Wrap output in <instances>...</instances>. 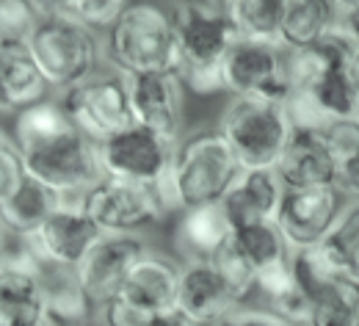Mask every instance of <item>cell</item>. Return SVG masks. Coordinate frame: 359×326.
Masks as SVG:
<instances>
[{
  "mask_svg": "<svg viewBox=\"0 0 359 326\" xmlns=\"http://www.w3.org/2000/svg\"><path fill=\"white\" fill-rule=\"evenodd\" d=\"M172 20L177 36V72L182 86L202 97L224 92L219 64L229 45L238 39L226 11L213 0H177Z\"/></svg>",
  "mask_w": 359,
  "mask_h": 326,
  "instance_id": "obj_1",
  "label": "cell"
},
{
  "mask_svg": "<svg viewBox=\"0 0 359 326\" xmlns=\"http://www.w3.org/2000/svg\"><path fill=\"white\" fill-rule=\"evenodd\" d=\"M105 55L119 75L177 69L180 53L172 11L158 3H128L119 20L105 31Z\"/></svg>",
  "mask_w": 359,
  "mask_h": 326,
  "instance_id": "obj_2",
  "label": "cell"
},
{
  "mask_svg": "<svg viewBox=\"0 0 359 326\" xmlns=\"http://www.w3.org/2000/svg\"><path fill=\"white\" fill-rule=\"evenodd\" d=\"M241 175V163L219 128L191 133L175 144L169 163V183L175 188L180 210L216 205Z\"/></svg>",
  "mask_w": 359,
  "mask_h": 326,
  "instance_id": "obj_3",
  "label": "cell"
},
{
  "mask_svg": "<svg viewBox=\"0 0 359 326\" xmlns=\"http://www.w3.org/2000/svg\"><path fill=\"white\" fill-rule=\"evenodd\" d=\"M25 45L47 86L58 92H67L69 86L86 81L100 61L97 34L69 14L39 17Z\"/></svg>",
  "mask_w": 359,
  "mask_h": 326,
  "instance_id": "obj_4",
  "label": "cell"
},
{
  "mask_svg": "<svg viewBox=\"0 0 359 326\" xmlns=\"http://www.w3.org/2000/svg\"><path fill=\"white\" fill-rule=\"evenodd\" d=\"M219 130L232 147L241 169H271L290 136V119L282 102L263 97H232Z\"/></svg>",
  "mask_w": 359,
  "mask_h": 326,
  "instance_id": "obj_5",
  "label": "cell"
},
{
  "mask_svg": "<svg viewBox=\"0 0 359 326\" xmlns=\"http://www.w3.org/2000/svg\"><path fill=\"white\" fill-rule=\"evenodd\" d=\"M81 208L100 233H138L172 216L158 183H133L105 175L81 193Z\"/></svg>",
  "mask_w": 359,
  "mask_h": 326,
  "instance_id": "obj_6",
  "label": "cell"
},
{
  "mask_svg": "<svg viewBox=\"0 0 359 326\" xmlns=\"http://www.w3.org/2000/svg\"><path fill=\"white\" fill-rule=\"evenodd\" d=\"M28 177L55 191L61 199H78L102 177L97 144L78 130H69L50 144L22 155Z\"/></svg>",
  "mask_w": 359,
  "mask_h": 326,
  "instance_id": "obj_7",
  "label": "cell"
},
{
  "mask_svg": "<svg viewBox=\"0 0 359 326\" xmlns=\"http://www.w3.org/2000/svg\"><path fill=\"white\" fill-rule=\"evenodd\" d=\"M61 108L78 133L94 144L133 125L125 78H86L61 94Z\"/></svg>",
  "mask_w": 359,
  "mask_h": 326,
  "instance_id": "obj_8",
  "label": "cell"
},
{
  "mask_svg": "<svg viewBox=\"0 0 359 326\" xmlns=\"http://www.w3.org/2000/svg\"><path fill=\"white\" fill-rule=\"evenodd\" d=\"M222 83L232 97H263L285 102L290 83L285 78L282 47L255 39H235L222 58Z\"/></svg>",
  "mask_w": 359,
  "mask_h": 326,
  "instance_id": "obj_9",
  "label": "cell"
},
{
  "mask_svg": "<svg viewBox=\"0 0 359 326\" xmlns=\"http://www.w3.org/2000/svg\"><path fill=\"white\" fill-rule=\"evenodd\" d=\"M172 149H175L172 141L161 139L158 133H152L135 122L97 144L102 175L119 177V180H133V183L161 180L169 172Z\"/></svg>",
  "mask_w": 359,
  "mask_h": 326,
  "instance_id": "obj_10",
  "label": "cell"
},
{
  "mask_svg": "<svg viewBox=\"0 0 359 326\" xmlns=\"http://www.w3.org/2000/svg\"><path fill=\"white\" fill-rule=\"evenodd\" d=\"M97 238L100 230L81 208V196H78V199H64L34 233L22 235L20 243L39 263L75 269Z\"/></svg>",
  "mask_w": 359,
  "mask_h": 326,
  "instance_id": "obj_11",
  "label": "cell"
},
{
  "mask_svg": "<svg viewBox=\"0 0 359 326\" xmlns=\"http://www.w3.org/2000/svg\"><path fill=\"white\" fill-rule=\"evenodd\" d=\"M343 188L337 183L310 188H285L276 210V227L282 230L290 249L313 246L323 240L343 213Z\"/></svg>",
  "mask_w": 359,
  "mask_h": 326,
  "instance_id": "obj_12",
  "label": "cell"
},
{
  "mask_svg": "<svg viewBox=\"0 0 359 326\" xmlns=\"http://www.w3.org/2000/svg\"><path fill=\"white\" fill-rule=\"evenodd\" d=\"M133 122L158 133L161 139L177 144L182 128V78L177 69H158V72H135L122 75Z\"/></svg>",
  "mask_w": 359,
  "mask_h": 326,
  "instance_id": "obj_13",
  "label": "cell"
},
{
  "mask_svg": "<svg viewBox=\"0 0 359 326\" xmlns=\"http://www.w3.org/2000/svg\"><path fill=\"white\" fill-rule=\"evenodd\" d=\"M147 243L135 233H100L75 266V277L94 307L114 299Z\"/></svg>",
  "mask_w": 359,
  "mask_h": 326,
  "instance_id": "obj_14",
  "label": "cell"
},
{
  "mask_svg": "<svg viewBox=\"0 0 359 326\" xmlns=\"http://www.w3.org/2000/svg\"><path fill=\"white\" fill-rule=\"evenodd\" d=\"M47 318L39 260L20 243L0 263V326H36Z\"/></svg>",
  "mask_w": 359,
  "mask_h": 326,
  "instance_id": "obj_15",
  "label": "cell"
},
{
  "mask_svg": "<svg viewBox=\"0 0 359 326\" xmlns=\"http://www.w3.org/2000/svg\"><path fill=\"white\" fill-rule=\"evenodd\" d=\"M241 301L232 296L222 274L213 269L208 257L188 260L180 266L177 290H175V310L182 313L191 324L213 326L224 318L229 310H235Z\"/></svg>",
  "mask_w": 359,
  "mask_h": 326,
  "instance_id": "obj_16",
  "label": "cell"
},
{
  "mask_svg": "<svg viewBox=\"0 0 359 326\" xmlns=\"http://www.w3.org/2000/svg\"><path fill=\"white\" fill-rule=\"evenodd\" d=\"M273 172L285 188H310L337 183V161L332 158L320 130H304V128H290V136L285 141Z\"/></svg>",
  "mask_w": 359,
  "mask_h": 326,
  "instance_id": "obj_17",
  "label": "cell"
},
{
  "mask_svg": "<svg viewBox=\"0 0 359 326\" xmlns=\"http://www.w3.org/2000/svg\"><path fill=\"white\" fill-rule=\"evenodd\" d=\"M285 196V183L271 169H241L235 183L226 188V193L219 199L226 222L232 230L276 219V210Z\"/></svg>",
  "mask_w": 359,
  "mask_h": 326,
  "instance_id": "obj_18",
  "label": "cell"
},
{
  "mask_svg": "<svg viewBox=\"0 0 359 326\" xmlns=\"http://www.w3.org/2000/svg\"><path fill=\"white\" fill-rule=\"evenodd\" d=\"M180 266L161 252L144 249L130 266L128 277L119 287V299L128 301L133 310L149 315L175 307V290H177Z\"/></svg>",
  "mask_w": 359,
  "mask_h": 326,
  "instance_id": "obj_19",
  "label": "cell"
},
{
  "mask_svg": "<svg viewBox=\"0 0 359 326\" xmlns=\"http://www.w3.org/2000/svg\"><path fill=\"white\" fill-rule=\"evenodd\" d=\"M50 86L42 78L25 39L0 42V116L45 100Z\"/></svg>",
  "mask_w": 359,
  "mask_h": 326,
  "instance_id": "obj_20",
  "label": "cell"
},
{
  "mask_svg": "<svg viewBox=\"0 0 359 326\" xmlns=\"http://www.w3.org/2000/svg\"><path fill=\"white\" fill-rule=\"evenodd\" d=\"M39 280L45 290L47 318H53L58 326H86L97 307L89 301L86 290L75 277V269L47 266L39 263Z\"/></svg>",
  "mask_w": 359,
  "mask_h": 326,
  "instance_id": "obj_21",
  "label": "cell"
},
{
  "mask_svg": "<svg viewBox=\"0 0 359 326\" xmlns=\"http://www.w3.org/2000/svg\"><path fill=\"white\" fill-rule=\"evenodd\" d=\"M229 235H232V227H229L219 202L180 210L177 227H175V243L188 260L210 257Z\"/></svg>",
  "mask_w": 359,
  "mask_h": 326,
  "instance_id": "obj_22",
  "label": "cell"
},
{
  "mask_svg": "<svg viewBox=\"0 0 359 326\" xmlns=\"http://www.w3.org/2000/svg\"><path fill=\"white\" fill-rule=\"evenodd\" d=\"M340 22V8L334 0H285L279 45L285 50L307 47L323 39Z\"/></svg>",
  "mask_w": 359,
  "mask_h": 326,
  "instance_id": "obj_23",
  "label": "cell"
},
{
  "mask_svg": "<svg viewBox=\"0 0 359 326\" xmlns=\"http://www.w3.org/2000/svg\"><path fill=\"white\" fill-rule=\"evenodd\" d=\"M61 202L64 199L55 191L36 183L34 177H25L17 191L0 202V230L17 238L34 233Z\"/></svg>",
  "mask_w": 359,
  "mask_h": 326,
  "instance_id": "obj_24",
  "label": "cell"
},
{
  "mask_svg": "<svg viewBox=\"0 0 359 326\" xmlns=\"http://www.w3.org/2000/svg\"><path fill=\"white\" fill-rule=\"evenodd\" d=\"M14 116V125H11V139L20 147V152H31L42 144H50L53 139L75 130V125L69 122L67 111L61 108L58 100H39V102H31L25 108H20Z\"/></svg>",
  "mask_w": 359,
  "mask_h": 326,
  "instance_id": "obj_25",
  "label": "cell"
},
{
  "mask_svg": "<svg viewBox=\"0 0 359 326\" xmlns=\"http://www.w3.org/2000/svg\"><path fill=\"white\" fill-rule=\"evenodd\" d=\"M282 3L285 0H229L224 11L241 39L279 45Z\"/></svg>",
  "mask_w": 359,
  "mask_h": 326,
  "instance_id": "obj_26",
  "label": "cell"
},
{
  "mask_svg": "<svg viewBox=\"0 0 359 326\" xmlns=\"http://www.w3.org/2000/svg\"><path fill=\"white\" fill-rule=\"evenodd\" d=\"M232 240L243 252V257L252 263L255 271H263L269 266L290 260V252H293L273 219H269V222H255V224H246V227L232 230Z\"/></svg>",
  "mask_w": 359,
  "mask_h": 326,
  "instance_id": "obj_27",
  "label": "cell"
},
{
  "mask_svg": "<svg viewBox=\"0 0 359 326\" xmlns=\"http://www.w3.org/2000/svg\"><path fill=\"white\" fill-rule=\"evenodd\" d=\"M307 326H359V285L346 277L334 280L313 299Z\"/></svg>",
  "mask_w": 359,
  "mask_h": 326,
  "instance_id": "obj_28",
  "label": "cell"
},
{
  "mask_svg": "<svg viewBox=\"0 0 359 326\" xmlns=\"http://www.w3.org/2000/svg\"><path fill=\"white\" fill-rule=\"evenodd\" d=\"M323 246L332 254L340 277L359 285V199L343 208L334 227L323 238Z\"/></svg>",
  "mask_w": 359,
  "mask_h": 326,
  "instance_id": "obj_29",
  "label": "cell"
},
{
  "mask_svg": "<svg viewBox=\"0 0 359 326\" xmlns=\"http://www.w3.org/2000/svg\"><path fill=\"white\" fill-rule=\"evenodd\" d=\"M290 271L299 282V287L315 299L318 293H323L334 280H340V271L332 260V254L326 252L323 240H318L313 246H302L290 252Z\"/></svg>",
  "mask_w": 359,
  "mask_h": 326,
  "instance_id": "obj_30",
  "label": "cell"
},
{
  "mask_svg": "<svg viewBox=\"0 0 359 326\" xmlns=\"http://www.w3.org/2000/svg\"><path fill=\"white\" fill-rule=\"evenodd\" d=\"M213 263V269L222 274V280L226 282V287L232 290V296L238 301L249 299L255 293V280H257V271L252 269V263L243 257V252L235 246L232 235L226 238L224 243L208 257Z\"/></svg>",
  "mask_w": 359,
  "mask_h": 326,
  "instance_id": "obj_31",
  "label": "cell"
},
{
  "mask_svg": "<svg viewBox=\"0 0 359 326\" xmlns=\"http://www.w3.org/2000/svg\"><path fill=\"white\" fill-rule=\"evenodd\" d=\"M320 136L326 141L332 158L337 161V169H343L348 161L359 155V116H340L320 128Z\"/></svg>",
  "mask_w": 359,
  "mask_h": 326,
  "instance_id": "obj_32",
  "label": "cell"
},
{
  "mask_svg": "<svg viewBox=\"0 0 359 326\" xmlns=\"http://www.w3.org/2000/svg\"><path fill=\"white\" fill-rule=\"evenodd\" d=\"M128 3L130 0H69L67 14L97 34V31H108L128 8Z\"/></svg>",
  "mask_w": 359,
  "mask_h": 326,
  "instance_id": "obj_33",
  "label": "cell"
},
{
  "mask_svg": "<svg viewBox=\"0 0 359 326\" xmlns=\"http://www.w3.org/2000/svg\"><path fill=\"white\" fill-rule=\"evenodd\" d=\"M39 14L28 0H0V42L3 39H28Z\"/></svg>",
  "mask_w": 359,
  "mask_h": 326,
  "instance_id": "obj_34",
  "label": "cell"
},
{
  "mask_svg": "<svg viewBox=\"0 0 359 326\" xmlns=\"http://www.w3.org/2000/svg\"><path fill=\"white\" fill-rule=\"evenodd\" d=\"M25 177H28V172H25V161H22L20 147L14 144L11 133L0 130V202L11 191H17Z\"/></svg>",
  "mask_w": 359,
  "mask_h": 326,
  "instance_id": "obj_35",
  "label": "cell"
},
{
  "mask_svg": "<svg viewBox=\"0 0 359 326\" xmlns=\"http://www.w3.org/2000/svg\"><path fill=\"white\" fill-rule=\"evenodd\" d=\"M269 310L276 313L282 321H287L290 326H307L310 324V313H313V299L296 282L290 290H285L282 296L271 299Z\"/></svg>",
  "mask_w": 359,
  "mask_h": 326,
  "instance_id": "obj_36",
  "label": "cell"
},
{
  "mask_svg": "<svg viewBox=\"0 0 359 326\" xmlns=\"http://www.w3.org/2000/svg\"><path fill=\"white\" fill-rule=\"evenodd\" d=\"M97 315H100V326H141V321H144V313L133 310L119 296H114L105 304H100Z\"/></svg>",
  "mask_w": 359,
  "mask_h": 326,
  "instance_id": "obj_37",
  "label": "cell"
},
{
  "mask_svg": "<svg viewBox=\"0 0 359 326\" xmlns=\"http://www.w3.org/2000/svg\"><path fill=\"white\" fill-rule=\"evenodd\" d=\"M213 326H290L271 310H252V307H235L224 318H219Z\"/></svg>",
  "mask_w": 359,
  "mask_h": 326,
  "instance_id": "obj_38",
  "label": "cell"
},
{
  "mask_svg": "<svg viewBox=\"0 0 359 326\" xmlns=\"http://www.w3.org/2000/svg\"><path fill=\"white\" fill-rule=\"evenodd\" d=\"M141 326H196V324H191L182 313H177L175 307H169V310H161V313H149V315H144Z\"/></svg>",
  "mask_w": 359,
  "mask_h": 326,
  "instance_id": "obj_39",
  "label": "cell"
},
{
  "mask_svg": "<svg viewBox=\"0 0 359 326\" xmlns=\"http://www.w3.org/2000/svg\"><path fill=\"white\" fill-rule=\"evenodd\" d=\"M337 186L343 188V191H348V193H354V196L359 199V155L340 169V175H337Z\"/></svg>",
  "mask_w": 359,
  "mask_h": 326,
  "instance_id": "obj_40",
  "label": "cell"
},
{
  "mask_svg": "<svg viewBox=\"0 0 359 326\" xmlns=\"http://www.w3.org/2000/svg\"><path fill=\"white\" fill-rule=\"evenodd\" d=\"M346 75H348V83H351V92H354V102H357V114H359V45L351 47V53L346 58Z\"/></svg>",
  "mask_w": 359,
  "mask_h": 326,
  "instance_id": "obj_41",
  "label": "cell"
},
{
  "mask_svg": "<svg viewBox=\"0 0 359 326\" xmlns=\"http://www.w3.org/2000/svg\"><path fill=\"white\" fill-rule=\"evenodd\" d=\"M39 17H53V14H67L69 0H28Z\"/></svg>",
  "mask_w": 359,
  "mask_h": 326,
  "instance_id": "obj_42",
  "label": "cell"
},
{
  "mask_svg": "<svg viewBox=\"0 0 359 326\" xmlns=\"http://www.w3.org/2000/svg\"><path fill=\"white\" fill-rule=\"evenodd\" d=\"M340 25H343V31L359 45V3L354 8H348V11L340 14Z\"/></svg>",
  "mask_w": 359,
  "mask_h": 326,
  "instance_id": "obj_43",
  "label": "cell"
},
{
  "mask_svg": "<svg viewBox=\"0 0 359 326\" xmlns=\"http://www.w3.org/2000/svg\"><path fill=\"white\" fill-rule=\"evenodd\" d=\"M334 3H337V8H340V14H343V11H348V8H354V6H357L359 0H334Z\"/></svg>",
  "mask_w": 359,
  "mask_h": 326,
  "instance_id": "obj_44",
  "label": "cell"
},
{
  "mask_svg": "<svg viewBox=\"0 0 359 326\" xmlns=\"http://www.w3.org/2000/svg\"><path fill=\"white\" fill-rule=\"evenodd\" d=\"M3 257H6V243H3V235H0V263H3Z\"/></svg>",
  "mask_w": 359,
  "mask_h": 326,
  "instance_id": "obj_45",
  "label": "cell"
},
{
  "mask_svg": "<svg viewBox=\"0 0 359 326\" xmlns=\"http://www.w3.org/2000/svg\"><path fill=\"white\" fill-rule=\"evenodd\" d=\"M36 326H58V324H55V321H53V318H45V321H42V324H36Z\"/></svg>",
  "mask_w": 359,
  "mask_h": 326,
  "instance_id": "obj_46",
  "label": "cell"
},
{
  "mask_svg": "<svg viewBox=\"0 0 359 326\" xmlns=\"http://www.w3.org/2000/svg\"><path fill=\"white\" fill-rule=\"evenodd\" d=\"M213 3H216V6H222V8H224L226 3H229V0H213Z\"/></svg>",
  "mask_w": 359,
  "mask_h": 326,
  "instance_id": "obj_47",
  "label": "cell"
}]
</instances>
